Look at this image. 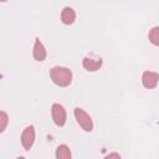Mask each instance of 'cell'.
Returning a JSON list of instances; mask_svg holds the SVG:
<instances>
[{"mask_svg": "<svg viewBox=\"0 0 159 159\" xmlns=\"http://www.w3.org/2000/svg\"><path fill=\"white\" fill-rule=\"evenodd\" d=\"M50 77L55 84L60 87H67L72 82V72L67 67L55 66L50 70Z\"/></svg>", "mask_w": 159, "mask_h": 159, "instance_id": "cell-1", "label": "cell"}, {"mask_svg": "<svg viewBox=\"0 0 159 159\" xmlns=\"http://www.w3.org/2000/svg\"><path fill=\"white\" fill-rule=\"evenodd\" d=\"M75 117L77 123L81 125V128L86 132H91L93 129V122L92 118L89 117V114H87V112H84L82 108L76 107L75 108Z\"/></svg>", "mask_w": 159, "mask_h": 159, "instance_id": "cell-2", "label": "cell"}, {"mask_svg": "<svg viewBox=\"0 0 159 159\" xmlns=\"http://www.w3.org/2000/svg\"><path fill=\"white\" fill-rule=\"evenodd\" d=\"M51 116L53 119V123L57 127H62L66 123V109L60 103H53L51 107Z\"/></svg>", "mask_w": 159, "mask_h": 159, "instance_id": "cell-3", "label": "cell"}, {"mask_svg": "<svg viewBox=\"0 0 159 159\" xmlns=\"http://www.w3.org/2000/svg\"><path fill=\"white\" fill-rule=\"evenodd\" d=\"M35 142V128L32 125H27L21 134V144L26 150H30Z\"/></svg>", "mask_w": 159, "mask_h": 159, "instance_id": "cell-4", "label": "cell"}, {"mask_svg": "<svg viewBox=\"0 0 159 159\" xmlns=\"http://www.w3.org/2000/svg\"><path fill=\"white\" fill-rule=\"evenodd\" d=\"M159 82V73L153 72V71H144L142 76V83L145 88L152 89L155 88Z\"/></svg>", "mask_w": 159, "mask_h": 159, "instance_id": "cell-5", "label": "cell"}, {"mask_svg": "<svg viewBox=\"0 0 159 159\" xmlns=\"http://www.w3.org/2000/svg\"><path fill=\"white\" fill-rule=\"evenodd\" d=\"M46 55H47V52H46V48H45V46L42 45V42L39 40V39H36L35 40V45H34V50H32V56H34V58L36 60V61H43L45 58H46Z\"/></svg>", "mask_w": 159, "mask_h": 159, "instance_id": "cell-6", "label": "cell"}, {"mask_svg": "<svg viewBox=\"0 0 159 159\" xmlns=\"http://www.w3.org/2000/svg\"><path fill=\"white\" fill-rule=\"evenodd\" d=\"M82 65H83V67H84L87 71L94 72V71H97V70L101 68V66H102V60H101V58L84 57L83 61H82Z\"/></svg>", "mask_w": 159, "mask_h": 159, "instance_id": "cell-7", "label": "cell"}, {"mask_svg": "<svg viewBox=\"0 0 159 159\" xmlns=\"http://www.w3.org/2000/svg\"><path fill=\"white\" fill-rule=\"evenodd\" d=\"M75 19H76L75 10L72 7H70V6H66L62 10V12H61V20H62V22L66 24V25H71L75 21Z\"/></svg>", "mask_w": 159, "mask_h": 159, "instance_id": "cell-8", "label": "cell"}, {"mask_svg": "<svg viewBox=\"0 0 159 159\" xmlns=\"http://www.w3.org/2000/svg\"><path fill=\"white\" fill-rule=\"evenodd\" d=\"M56 159H71V150L66 144H61L57 147Z\"/></svg>", "mask_w": 159, "mask_h": 159, "instance_id": "cell-9", "label": "cell"}, {"mask_svg": "<svg viewBox=\"0 0 159 159\" xmlns=\"http://www.w3.org/2000/svg\"><path fill=\"white\" fill-rule=\"evenodd\" d=\"M148 39L149 41L155 45V46H159V26H154L149 30V34H148Z\"/></svg>", "mask_w": 159, "mask_h": 159, "instance_id": "cell-10", "label": "cell"}, {"mask_svg": "<svg viewBox=\"0 0 159 159\" xmlns=\"http://www.w3.org/2000/svg\"><path fill=\"white\" fill-rule=\"evenodd\" d=\"M7 122H9L7 114H6L4 111H1V112H0V132H4V130H5Z\"/></svg>", "mask_w": 159, "mask_h": 159, "instance_id": "cell-11", "label": "cell"}, {"mask_svg": "<svg viewBox=\"0 0 159 159\" xmlns=\"http://www.w3.org/2000/svg\"><path fill=\"white\" fill-rule=\"evenodd\" d=\"M104 159H122L118 153H109L108 155L104 157Z\"/></svg>", "mask_w": 159, "mask_h": 159, "instance_id": "cell-12", "label": "cell"}, {"mask_svg": "<svg viewBox=\"0 0 159 159\" xmlns=\"http://www.w3.org/2000/svg\"><path fill=\"white\" fill-rule=\"evenodd\" d=\"M16 159H25L24 157H19V158H16Z\"/></svg>", "mask_w": 159, "mask_h": 159, "instance_id": "cell-13", "label": "cell"}]
</instances>
